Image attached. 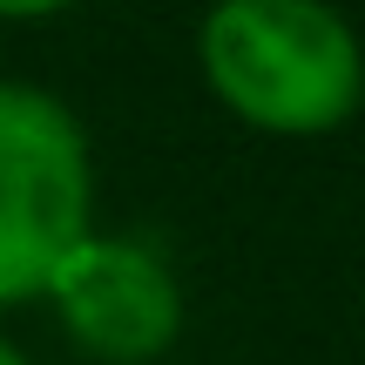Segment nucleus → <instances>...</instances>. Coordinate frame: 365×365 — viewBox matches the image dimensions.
<instances>
[{
  "label": "nucleus",
  "instance_id": "7ed1b4c3",
  "mask_svg": "<svg viewBox=\"0 0 365 365\" xmlns=\"http://www.w3.org/2000/svg\"><path fill=\"white\" fill-rule=\"evenodd\" d=\"M48 298L61 312L68 339H81L108 365H143L170 352L182 331V291L170 264L143 244H115V237H81L54 264Z\"/></svg>",
  "mask_w": 365,
  "mask_h": 365
},
{
  "label": "nucleus",
  "instance_id": "f257e3e1",
  "mask_svg": "<svg viewBox=\"0 0 365 365\" xmlns=\"http://www.w3.org/2000/svg\"><path fill=\"white\" fill-rule=\"evenodd\" d=\"M203 75L223 108L277 135H318L359 108L365 54L331 0H217Z\"/></svg>",
  "mask_w": 365,
  "mask_h": 365
},
{
  "label": "nucleus",
  "instance_id": "39448f33",
  "mask_svg": "<svg viewBox=\"0 0 365 365\" xmlns=\"http://www.w3.org/2000/svg\"><path fill=\"white\" fill-rule=\"evenodd\" d=\"M0 365H27V359H21V352H14V345H7V339H0Z\"/></svg>",
  "mask_w": 365,
  "mask_h": 365
},
{
  "label": "nucleus",
  "instance_id": "423d86ee",
  "mask_svg": "<svg viewBox=\"0 0 365 365\" xmlns=\"http://www.w3.org/2000/svg\"><path fill=\"white\" fill-rule=\"evenodd\" d=\"M359 102H365V75H359Z\"/></svg>",
  "mask_w": 365,
  "mask_h": 365
},
{
  "label": "nucleus",
  "instance_id": "20e7f679",
  "mask_svg": "<svg viewBox=\"0 0 365 365\" xmlns=\"http://www.w3.org/2000/svg\"><path fill=\"white\" fill-rule=\"evenodd\" d=\"M68 7V0H0V14H54Z\"/></svg>",
  "mask_w": 365,
  "mask_h": 365
},
{
  "label": "nucleus",
  "instance_id": "f03ea898",
  "mask_svg": "<svg viewBox=\"0 0 365 365\" xmlns=\"http://www.w3.org/2000/svg\"><path fill=\"white\" fill-rule=\"evenodd\" d=\"M88 135L54 95L0 81V304L48 291L54 264L88 237Z\"/></svg>",
  "mask_w": 365,
  "mask_h": 365
}]
</instances>
